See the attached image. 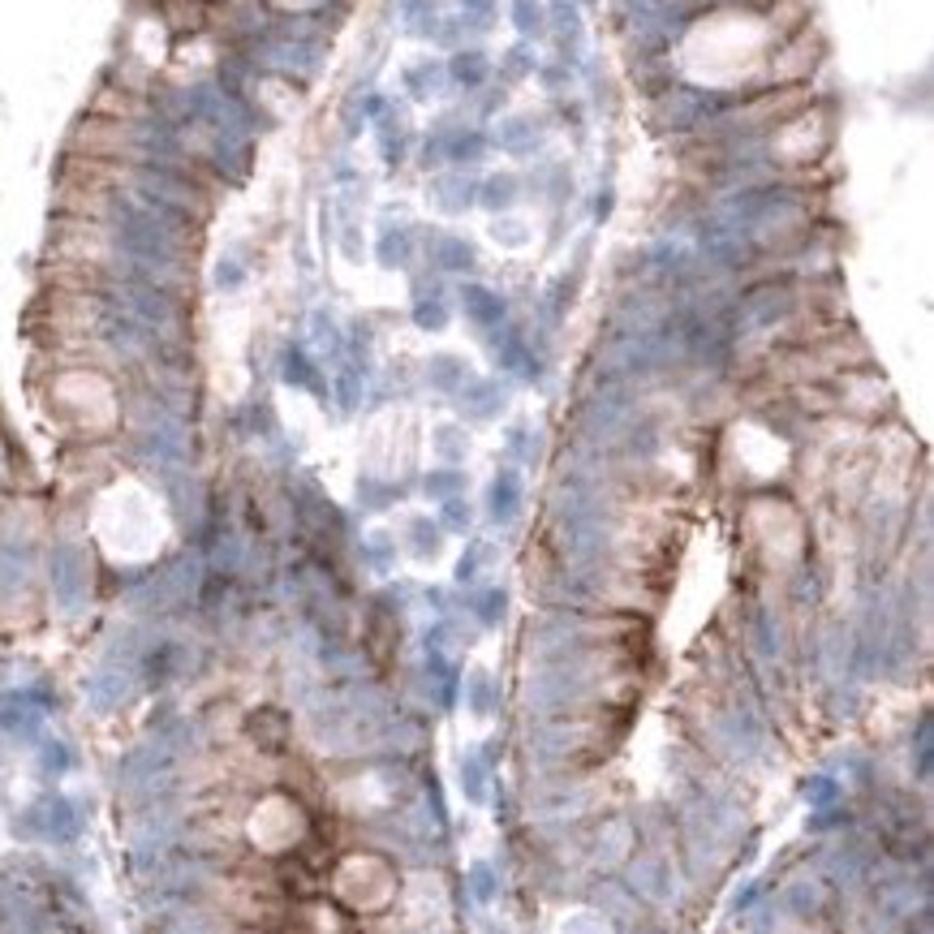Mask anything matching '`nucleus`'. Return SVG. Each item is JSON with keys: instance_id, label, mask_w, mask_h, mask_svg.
I'll use <instances>...</instances> for the list:
<instances>
[{"instance_id": "f257e3e1", "label": "nucleus", "mask_w": 934, "mask_h": 934, "mask_svg": "<svg viewBox=\"0 0 934 934\" xmlns=\"http://www.w3.org/2000/svg\"><path fill=\"white\" fill-rule=\"evenodd\" d=\"M822 57V39H818V31H810V22L788 39V48L775 57V78L779 82H797V78H806L810 69H815V60Z\"/></svg>"}, {"instance_id": "f03ea898", "label": "nucleus", "mask_w": 934, "mask_h": 934, "mask_svg": "<svg viewBox=\"0 0 934 934\" xmlns=\"http://www.w3.org/2000/svg\"><path fill=\"white\" fill-rule=\"evenodd\" d=\"M160 18L173 35H198L207 31V4L203 0H160Z\"/></svg>"}, {"instance_id": "7ed1b4c3", "label": "nucleus", "mask_w": 934, "mask_h": 934, "mask_svg": "<svg viewBox=\"0 0 934 934\" xmlns=\"http://www.w3.org/2000/svg\"><path fill=\"white\" fill-rule=\"evenodd\" d=\"M203 4H229V0H203Z\"/></svg>"}]
</instances>
